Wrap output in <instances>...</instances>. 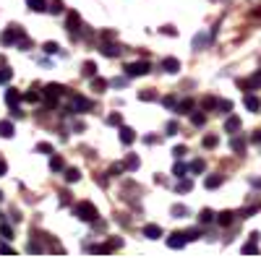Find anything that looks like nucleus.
I'll return each instance as SVG.
<instances>
[{
	"mask_svg": "<svg viewBox=\"0 0 261 258\" xmlns=\"http://www.w3.org/2000/svg\"><path fill=\"white\" fill-rule=\"evenodd\" d=\"M251 141H253V144H261V131H256V133L251 136Z\"/></svg>",
	"mask_w": 261,
	"mask_h": 258,
	"instance_id": "obj_53",
	"label": "nucleus"
},
{
	"mask_svg": "<svg viewBox=\"0 0 261 258\" xmlns=\"http://www.w3.org/2000/svg\"><path fill=\"white\" fill-rule=\"evenodd\" d=\"M172 154H175V157H183V154H186V146H178V149H175V152H172Z\"/></svg>",
	"mask_w": 261,
	"mask_h": 258,
	"instance_id": "obj_52",
	"label": "nucleus"
},
{
	"mask_svg": "<svg viewBox=\"0 0 261 258\" xmlns=\"http://www.w3.org/2000/svg\"><path fill=\"white\" fill-rule=\"evenodd\" d=\"M225 131L227 133H235V131H241V118H227V123H225Z\"/></svg>",
	"mask_w": 261,
	"mask_h": 258,
	"instance_id": "obj_13",
	"label": "nucleus"
},
{
	"mask_svg": "<svg viewBox=\"0 0 261 258\" xmlns=\"http://www.w3.org/2000/svg\"><path fill=\"white\" fill-rule=\"evenodd\" d=\"M0 235L11 240V238H13V230H11V227H6V224H0Z\"/></svg>",
	"mask_w": 261,
	"mask_h": 258,
	"instance_id": "obj_35",
	"label": "nucleus"
},
{
	"mask_svg": "<svg viewBox=\"0 0 261 258\" xmlns=\"http://www.w3.org/2000/svg\"><path fill=\"white\" fill-rule=\"evenodd\" d=\"M241 89H246V92H253V89H261V71H256L251 78H246V81H241Z\"/></svg>",
	"mask_w": 261,
	"mask_h": 258,
	"instance_id": "obj_7",
	"label": "nucleus"
},
{
	"mask_svg": "<svg viewBox=\"0 0 261 258\" xmlns=\"http://www.w3.org/2000/svg\"><path fill=\"white\" fill-rule=\"evenodd\" d=\"M256 211H258V206H248V209L241 211V217H251V214H256Z\"/></svg>",
	"mask_w": 261,
	"mask_h": 258,
	"instance_id": "obj_43",
	"label": "nucleus"
},
{
	"mask_svg": "<svg viewBox=\"0 0 261 258\" xmlns=\"http://www.w3.org/2000/svg\"><path fill=\"white\" fill-rule=\"evenodd\" d=\"M0 42H3V45H16V42H24V29H21V26H8V32L0 34Z\"/></svg>",
	"mask_w": 261,
	"mask_h": 258,
	"instance_id": "obj_4",
	"label": "nucleus"
},
{
	"mask_svg": "<svg viewBox=\"0 0 261 258\" xmlns=\"http://www.w3.org/2000/svg\"><path fill=\"white\" fill-rule=\"evenodd\" d=\"M246 107H248L251 112H258V110H261V99L253 97V94H248V97H246Z\"/></svg>",
	"mask_w": 261,
	"mask_h": 258,
	"instance_id": "obj_15",
	"label": "nucleus"
},
{
	"mask_svg": "<svg viewBox=\"0 0 261 258\" xmlns=\"http://www.w3.org/2000/svg\"><path fill=\"white\" fill-rule=\"evenodd\" d=\"M186 243H188V240H186V232H172L170 238H167V245H170V248H175V250H180Z\"/></svg>",
	"mask_w": 261,
	"mask_h": 258,
	"instance_id": "obj_8",
	"label": "nucleus"
},
{
	"mask_svg": "<svg viewBox=\"0 0 261 258\" xmlns=\"http://www.w3.org/2000/svg\"><path fill=\"white\" fill-rule=\"evenodd\" d=\"M102 55H107V58H118V55H120V47H115V45H102Z\"/></svg>",
	"mask_w": 261,
	"mask_h": 258,
	"instance_id": "obj_21",
	"label": "nucleus"
},
{
	"mask_svg": "<svg viewBox=\"0 0 261 258\" xmlns=\"http://www.w3.org/2000/svg\"><path fill=\"white\" fill-rule=\"evenodd\" d=\"M139 164H141V162H139V157H134V154L125 159V169H139Z\"/></svg>",
	"mask_w": 261,
	"mask_h": 258,
	"instance_id": "obj_26",
	"label": "nucleus"
},
{
	"mask_svg": "<svg viewBox=\"0 0 261 258\" xmlns=\"http://www.w3.org/2000/svg\"><path fill=\"white\" fill-rule=\"evenodd\" d=\"M186 190H191V180H183V183H178V193H186Z\"/></svg>",
	"mask_w": 261,
	"mask_h": 258,
	"instance_id": "obj_42",
	"label": "nucleus"
},
{
	"mask_svg": "<svg viewBox=\"0 0 261 258\" xmlns=\"http://www.w3.org/2000/svg\"><path fill=\"white\" fill-rule=\"evenodd\" d=\"M206 149H214L217 146V136H204V141H201Z\"/></svg>",
	"mask_w": 261,
	"mask_h": 258,
	"instance_id": "obj_33",
	"label": "nucleus"
},
{
	"mask_svg": "<svg viewBox=\"0 0 261 258\" xmlns=\"http://www.w3.org/2000/svg\"><path fill=\"white\" fill-rule=\"evenodd\" d=\"M256 243H258V240H251L248 245H243V253H256V250H258V248H256Z\"/></svg>",
	"mask_w": 261,
	"mask_h": 258,
	"instance_id": "obj_37",
	"label": "nucleus"
},
{
	"mask_svg": "<svg viewBox=\"0 0 261 258\" xmlns=\"http://www.w3.org/2000/svg\"><path fill=\"white\" fill-rule=\"evenodd\" d=\"M79 178H81L79 169H65V180H68V183H76Z\"/></svg>",
	"mask_w": 261,
	"mask_h": 258,
	"instance_id": "obj_27",
	"label": "nucleus"
},
{
	"mask_svg": "<svg viewBox=\"0 0 261 258\" xmlns=\"http://www.w3.org/2000/svg\"><path fill=\"white\" fill-rule=\"evenodd\" d=\"M24 99H29V102H37V99H39V94H37V92H29V94H24Z\"/></svg>",
	"mask_w": 261,
	"mask_h": 258,
	"instance_id": "obj_46",
	"label": "nucleus"
},
{
	"mask_svg": "<svg viewBox=\"0 0 261 258\" xmlns=\"http://www.w3.org/2000/svg\"><path fill=\"white\" fill-rule=\"evenodd\" d=\"M191 169V164H175V167H172V175H175V178H186V172Z\"/></svg>",
	"mask_w": 261,
	"mask_h": 258,
	"instance_id": "obj_22",
	"label": "nucleus"
},
{
	"mask_svg": "<svg viewBox=\"0 0 261 258\" xmlns=\"http://www.w3.org/2000/svg\"><path fill=\"white\" fill-rule=\"evenodd\" d=\"M47 11H50V13H60V11H63V0H53V3L47 6Z\"/></svg>",
	"mask_w": 261,
	"mask_h": 258,
	"instance_id": "obj_30",
	"label": "nucleus"
},
{
	"mask_svg": "<svg viewBox=\"0 0 261 258\" xmlns=\"http://www.w3.org/2000/svg\"><path fill=\"white\" fill-rule=\"evenodd\" d=\"M73 214H76L81 222H94L97 219V206L92 201H81V204H76Z\"/></svg>",
	"mask_w": 261,
	"mask_h": 258,
	"instance_id": "obj_1",
	"label": "nucleus"
},
{
	"mask_svg": "<svg viewBox=\"0 0 261 258\" xmlns=\"http://www.w3.org/2000/svg\"><path fill=\"white\" fill-rule=\"evenodd\" d=\"M120 172H123V164H115V167H110V175L115 178V175H120Z\"/></svg>",
	"mask_w": 261,
	"mask_h": 258,
	"instance_id": "obj_45",
	"label": "nucleus"
},
{
	"mask_svg": "<svg viewBox=\"0 0 261 258\" xmlns=\"http://www.w3.org/2000/svg\"><path fill=\"white\" fill-rule=\"evenodd\" d=\"M191 123H193V125H204V123H206V118H204L201 112H193V115H191Z\"/></svg>",
	"mask_w": 261,
	"mask_h": 258,
	"instance_id": "obj_32",
	"label": "nucleus"
},
{
	"mask_svg": "<svg viewBox=\"0 0 261 258\" xmlns=\"http://www.w3.org/2000/svg\"><path fill=\"white\" fill-rule=\"evenodd\" d=\"M13 131H16V128H13L11 120H0V138H11Z\"/></svg>",
	"mask_w": 261,
	"mask_h": 258,
	"instance_id": "obj_12",
	"label": "nucleus"
},
{
	"mask_svg": "<svg viewBox=\"0 0 261 258\" xmlns=\"http://www.w3.org/2000/svg\"><path fill=\"white\" fill-rule=\"evenodd\" d=\"M0 198H3V193H0Z\"/></svg>",
	"mask_w": 261,
	"mask_h": 258,
	"instance_id": "obj_55",
	"label": "nucleus"
},
{
	"mask_svg": "<svg viewBox=\"0 0 261 258\" xmlns=\"http://www.w3.org/2000/svg\"><path fill=\"white\" fill-rule=\"evenodd\" d=\"M232 219H235V214H232V211H222V214H217V224H222V227L232 224Z\"/></svg>",
	"mask_w": 261,
	"mask_h": 258,
	"instance_id": "obj_14",
	"label": "nucleus"
},
{
	"mask_svg": "<svg viewBox=\"0 0 261 258\" xmlns=\"http://www.w3.org/2000/svg\"><path fill=\"white\" fill-rule=\"evenodd\" d=\"M162 71H165V73H178V71H180V60L165 58V60H162Z\"/></svg>",
	"mask_w": 261,
	"mask_h": 258,
	"instance_id": "obj_9",
	"label": "nucleus"
},
{
	"mask_svg": "<svg viewBox=\"0 0 261 258\" xmlns=\"http://www.w3.org/2000/svg\"><path fill=\"white\" fill-rule=\"evenodd\" d=\"M178 102H175V97H165V107H175Z\"/></svg>",
	"mask_w": 261,
	"mask_h": 258,
	"instance_id": "obj_48",
	"label": "nucleus"
},
{
	"mask_svg": "<svg viewBox=\"0 0 261 258\" xmlns=\"http://www.w3.org/2000/svg\"><path fill=\"white\" fill-rule=\"evenodd\" d=\"M154 97H157V94H151V92H149V89H146V92H141V94H139V99H144V102H149V99H154Z\"/></svg>",
	"mask_w": 261,
	"mask_h": 258,
	"instance_id": "obj_44",
	"label": "nucleus"
},
{
	"mask_svg": "<svg viewBox=\"0 0 261 258\" xmlns=\"http://www.w3.org/2000/svg\"><path fill=\"white\" fill-rule=\"evenodd\" d=\"M27 6H29L32 11H37V13H39V11H47V6H50V3H47V0H27Z\"/></svg>",
	"mask_w": 261,
	"mask_h": 258,
	"instance_id": "obj_16",
	"label": "nucleus"
},
{
	"mask_svg": "<svg viewBox=\"0 0 261 258\" xmlns=\"http://www.w3.org/2000/svg\"><path fill=\"white\" fill-rule=\"evenodd\" d=\"M144 238H149V240L162 238V227H160V224H146V227H144Z\"/></svg>",
	"mask_w": 261,
	"mask_h": 258,
	"instance_id": "obj_11",
	"label": "nucleus"
},
{
	"mask_svg": "<svg viewBox=\"0 0 261 258\" xmlns=\"http://www.w3.org/2000/svg\"><path fill=\"white\" fill-rule=\"evenodd\" d=\"M45 52L55 55V52H58V45H55V42H45Z\"/></svg>",
	"mask_w": 261,
	"mask_h": 258,
	"instance_id": "obj_39",
	"label": "nucleus"
},
{
	"mask_svg": "<svg viewBox=\"0 0 261 258\" xmlns=\"http://www.w3.org/2000/svg\"><path fill=\"white\" fill-rule=\"evenodd\" d=\"M37 152H45V154H53V146H50V144H37Z\"/></svg>",
	"mask_w": 261,
	"mask_h": 258,
	"instance_id": "obj_38",
	"label": "nucleus"
},
{
	"mask_svg": "<svg viewBox=\"0 0 261 258\" xmlns=\"http://www.w3.org/2000/svg\"><path fill=\"white\" fill-rule=\"evenodd\" d=\"M196 238H201V230H188V232H186V240H188V243L196 240Z\"/></svg>",
	"mask_w": 261,
	"mask_h": 258,
	"instance_id": "obj_34",
	"label": "nucleus"
},
{
	"mask_svg": "<svg viewBox=\"0 0 261 258\" xmlns=\"http://www.w3.org/2000/svg\"><path fill=\"white\" fill-rule=\"evenodd\" d=\"M167 133H178V125L175 123H167Z\"/></svg>",
	"mask_w": 261,
	"mask_h": 258,
	"instance_id": "obj_51",
	"label": "nucleus"
},
{
	"mask_svg": "<svg viewBox=\"0 0 261 258\" xmlns=\"http://www.w3.org/2000/svg\"><path fill=\"white\" fill-rule=\"evenodd\" d=\"M94 73H97V66H94V63H84V76L94 78Z\"/></svg>",
	"mask_w": 261,
	"mask_h": 258,
	"instance_id": "obj_29",
	"label": "nucleus"
},
{
	"mask_svg": "<svg viewBox=\"0 0 261 258\" xmlns=\"http://www.w3.org/2000/svg\"><path fill=\"white\" fill-rule=\"evenodd\" d=\"M201 45H206V37H199V39H193V47H201Z\"/></svg>",
	"mask_w": 261,
	"mask_h": 258,
	"instance_id": "obj_49",
	"label": "nucleus"
},
{
	"mask_svg": "<svg viewBox=\"0 0 261 258\" xmlns=\"http://www.w3.org/2000/svg\"><path fill=\"white\" fill-rule=\"evenodd\" d=\"M18 99H21V94H18L16 89H8V92H6V102H8L11 107H18Z\"/></svg>",
	"mask_w": 261,
	"mask_h": 258,
	"instance_id": "obj_18",
	"label": "nucleus"
},
{
	"mask_svg": "<svg viewBox=\"0 0 261 258\" xmlns=\"http://www.w3.org/2000/svg\"><path fill=\"white\" fill-rule=\"evenodd\" d=\"M201 104L206 107V110H214V107H217V99H214V97H206V99H204Z\"/></svg>",
	"mask_w": 261,
	"mask_h": 258,
	"instance_id": "obj_36",
	"label": "nucleus"
},
{
	"mask_svg": "<svg viewBox=\"0 0 261 258\" xmlns=\"http://www.w3.org/2000/svg\"><path fill=\"white\" fill-rule=\"evenodd\" d=\"M6 172H8V164H6L3 159H0V178H3V175H6Z\"/></svg>",
	"mask_w": 261,
	"mask_h": 258,
	"instance_id": "obj_50",
	"label": "nucleus"
},
{
	"mask_svg": "<svg viewBox=\"0 0 261 258\" xmlns=\"http://www.w3.org/2000/svg\"><path fill=\"white\" fill-rule=\"evenodd\" d=\"M136 141V133H134V128H128V125H120V144H134Z\"/></svg>",
	"mask_w": 261,
	"mask_h": 258,
	"instance_id": "obj_10",
	"label": "nucleus"
},
{
	"mask_svg": "<svg viewBox=\"0 0 261 258\" xmlns=\"http://www.w3.org/2000/svg\"><path fill=\"white\" fill-rule=\"evenodd\" d=\"M204 169H206V162H204V159L191 162V172H204Z\"/></svg>",
	"mask_w": 261,
	"mask_h": 258,
	"instance_id": "obj_28",
	"label": "nucleus"
},
{
	"mask_svg": "<svg viewBox=\"0 0 261 258\" xmlns=\"http://www.w3.org/2000/svg\"><path fill=\"white\" fill-rule=\"evenodd\" d=\"M107 123H110V125H120V123H123V118L115 112V115H110V118H107Z\"/></svg>",
	"mask_w": 261,
	"mask_h": 258,
	"instance_id": "obj_40",
	"label": "nucleus"
},
{
	"mask_svg": "<svg viewBox=\"0 0 261 258\" xmlns=\"http://www.w3.org/2000/svg\"><path fill=\"white\" fill-rule=\"evenodd\" d=\"M27 250H32V253H39V250H42V245H39V243H29V248H27Z\"/></svg>",
	"mask_w": 261,
	"mask_h": 258,
	"instance_id": "obj_47",
	"label": "nucleus"
},
{
	"mask_svg": "<svg viewBox=\"0 0 261 258\" xmlns=\"http://www.w3.org/2000/svg\"><path fill=\"white\" fill-rule=\"evenodd\" d=\"M68 110H71V112H89V110H92V99H86V97H81V94H71Z\"/></svg>",
	"mask_w": 261,
	"mask_h": 258,
	"instance_id": "obj_3",
	"label": "nucleus"
},
{
	"mask_svg": "<svg viewBox=\"0 0 261 258\" xmlns=\"http://www.w3.org/2000/svg\"><path fill=\"white\" fill-rule=\"evenodd\" d=\"M11 76H13V71H11V68H0V83L11 81Z\"/></svg>",
	"mask_w": 261,
	"mask_h": 258,
	"instance_id": "obj_31",
	"label": "nucleus"
},
{
	"mask_svg": "<svg viewBox=\"0 0 261 258\" xmlns=\"http://www.w3.org/2000/svg\"><path fill=\"white\" fill-rule=\"evenodd\" d=\"M230 146H232V152L243 154V152H246V138H232V141H230Z\"/></svg>",
	"mask_w": 261,
	"mask_h": 258,
	"instance_id": "obj_20",
	"label": "nucleus"
},
{
	"mask_svg": "<svg viewBox=\"0 0 261 258\" xmlns=\"http://www.w3.org/2000/svg\"><path fill=\"white\" fill-rule=\"evenodd\" d=\"M94 89H105V81L102 78H94Z\"/></svg>",
	"mask_w": 261,
	"mask_h": 258,
	"instance_id": "obj_54",
	"label": "nucleus"
},
{
	"mask_svg": "<svg viewBox=\"0 0 261 258\" xmlns=\"http://www.w3.org/2000/svg\"><path fill=\"white\" fill-rule=\"evenodd\" d=\"M63 92H65V89H63L60 83H47V86H45V102H47L50 107H55L58 99L63 97Z\"/></svg>",
	"mask_w": 261,
	"mask_h": 258,
	"instance_id": "obj_5",
	"label": "nucleus"
},
{
	"mask_svg": "<svg viewBox=\"0 0 261 258\" xmlns=\"http://www.w3.org/2000/svg\"><path fill=\"white\" fill-rule=\"evenodd\" d=\"M212 219H214V211H212V209H204V211L199 214V222H201V224H209Z\"/></svg>",
	"mask_w": 261,
	"mask_h": 258,
	"instance_id": "obj_24",
	"label": "nucleus"
},
{
	"mask_svg": "<svg viewBox=\"0 0 261 258\" xmlns=\"http://www.w3.org/2000/svg\"><path fill=\"white\" fill-rule=\"evenodd\" d=\"M175 110H178V112H191V110H193V99H180V102L175 104Z\"/></svg>",
	"mask_w": 261,
	"mask_h": 258,
	"instance_id": "obj_19",
	"label": "nucleus"
},
{
	"mask_svg": "<svg viewBox=\"0 0 261 258\" xmlns=\"http://www.w3.org/2000/svg\"><path fill=\"white\" fill-rule=\"evenodd\" d=\"M50 167H53L55 172H60V169H63L65 164H63V159H60V157H55V154H50Z\"/></svg>",
	"mask_w": 261,
	"mask_h": 258,
	"instance_id": "obj_25",
	"label": "nucleus"
},
{
	"mask_svg": "<svg viewBox=\"0 0 261 258\" xmlns=\"http://www.w3.org/2000/svg\"><path fill=\"white\" fill-rule=\"evenodd\" d=\"M68 34H71V37H79V34H81V16H79L76 11L68 13Z\"/></svg>",
	"mask_w": 261,
	"mask_h": 258,
	"instance_id": "obj_6",
	"label": "nucleus"
},
{
	"mask_svg": "<svg viewBox=\"0 0 261 258\" xmlns=\"http://www.w3.org/2000/svg\"><path fill=\"white\" fill-rule=\"evenodd\" d=\"M149 68H151V63H149V60H139V63H128L123 71H125L128 78H136V76H146Z\"/></svg>",
	"mask_w": 261,
	"mask_h": 258,
	"instance_id": "obj_2",
	"label": "nucleus"
},
{
	"mask_svg": "<svg viewBox=\"0 0 261 258\" xmlns=\"http://www.w3.org/2000/svg\"><path fill=\"white\" fill-rule=\"evenodd\" d=\"M214 110H220V112H230L232 110V102H227V99H217V107Z\"/></svg>",
	"mask_w": 261,
	"mask_h": 258,
	"instance_id": "obj_23",
	"label": "nucleus"
},
{
	"mask_svg": "<svg viewBox=\"0 0 261 258\" xmlns=\"http://www.w3.org/2000/svg\"><path fill=\"white\" fill-rule=\"evenodd\" d=\"M172 214H178V217H186L188 209H186V206H172Z\"/></svg>",
	"mask_w": 261,
	"mask_h": 258,
	"instance_id": "obj_41",
	"label": "nucleus"
},
{
	"mask_svg": "<svg viewBox=\"0 0 261 258\" xmlns=\"http://www.w3.org/2000/svg\"><path fill=\"white\" fill-rule=\"evenodd\" d=\"M204 185H206L209 190H214V188H220V185H222V178H220V175H209V178L204 180Z\"/></svg>",
	"mask_w": 261,
	"mask_h": 258,
	"instance_id": "obj_17",
	"label": "nucleus"
}]
</instances>
